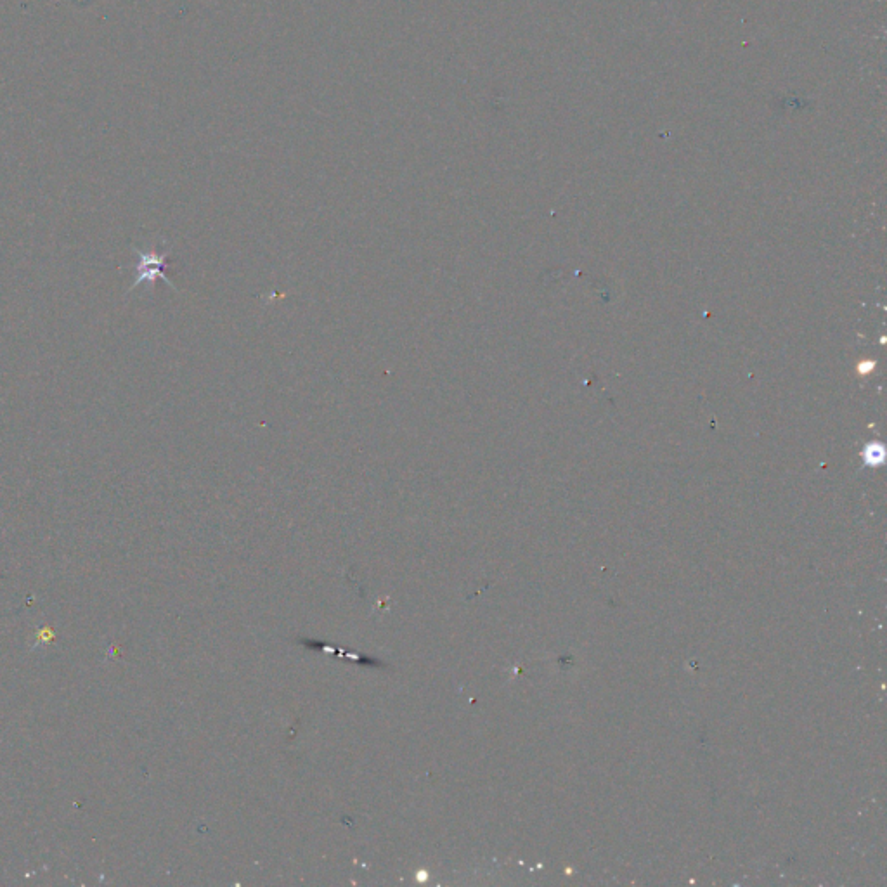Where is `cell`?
I'll use <instances>...</instances> for the list:
<instances>
[{
	"instance_id": "6da1fadb",
	"label": "cell",
	"mask_w": 887,
	"mask_h": 887,
	"mask_svg": "<svg viewBox=\"0 0 887 887\" xmlns=\"http://www.w3.org/2000/svg\"><path fill=\"white\" fill-rule=\"evenodd\" d=\"M132 252L136 255L137 262L130 267L136 272V278H134V283H132L129 290H127V295H129L130 292H134V290L141 285H148L149 290H151V288L155 286L156 279H162L165 285L172 288L174 292H177L174 283H172L169 276L165 274L167 259H169L172 248H167V250H163V252H156L155 248H151V250H139V248L132 247Z\"/></svg>"
}]
</instances>
